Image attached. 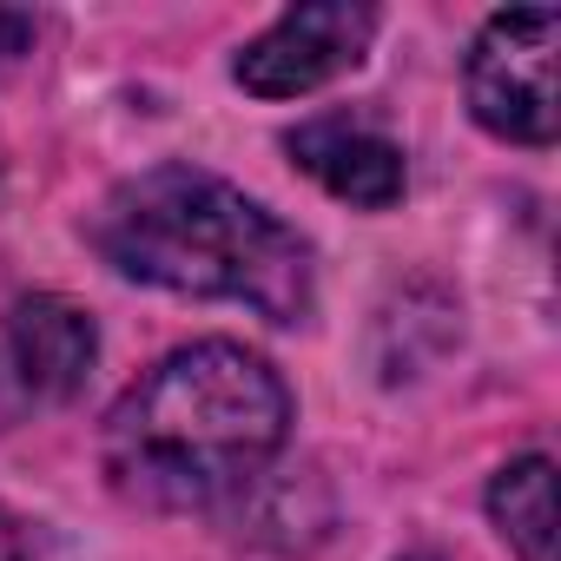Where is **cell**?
<instances>
[{
    "instance_id": "obj_1",
    "label": "cell",
    "mask_w": 561,
    "mask_h": 561,
    "mask_svg": "<svg viewBox=\"0 0 561 561\" xmlns=\"http://www.w3.org/2000/svg\"><path fill=\"white\" fill-rule=\"evenodd\" d=\"M291 430V390L244 344H185L106 416V476L152 508H205L244 489Z\"/></svg>"
},
{
    "instance_id": "obj_2",
    "label": "cell",
    "mask_w": 561,
    "mask_h": 561,
    "mask_svg": "<svg viewBox=\"0 0 561 561\" xmlns=\"http://www.w3.org/2000/svg\"><path fill=\"white\" fill-rule=\"evenodd\" d=\"M93 244L113 271L185 298H231L271 324L311 311V251L238 185L198 165H152L93 211Z\"/></svg>"
},
{
    "instance_id": "obj_3",
    "label": "cell",
    "mask_w": 561,
    "mask_h": 561,
    "mask_svg": "<svg viewBox=\"0 0 561 561\" xmlns=\"http://www.w3.org/2000/svg\"><path fill=\"white\" fill-rule=\"evenodd\" d=\"M554 41H561V14L554 8H515L495 14L476 47H469V106L489 133L515 139V146H548L561 126L554 106Z\"/></svg>"
},
{
    "instance_id": "obj_4",
    "label": "cell",
    "mask_w": 561,
    "mask_h": 561,
    "mask_svg": "<svg viewBox=\"0 0 561 561\" xmlns=\"http://www.w3.org/2000/svg\"><path fill=\"white\" fill-rule=\"evenodd\" d=\"M100 357V331L73 298L34 291L0 311V430L60 410Z\"/></svg>"
},
{
    "instance_id": "obj_5",
    "label": "cell",
    "mask_w": 561,
    "mask_h": 561,
    "mask_svg": "<svg viewBox=\"0 0 561 561\" xmlns=\"http://www.w3.org/2000/svg\"><path fill=\"white\" fill-rule=\"evenodd\" d=\"M377 34V8L364 0H311V8L277 14L244 54H238V87L257 100H298L364 60Z\"/></svg>"
},
{
    "instance_id": "obj_6",
    "label": "cell",
    "mask_w": 561,
    "mask_h": 561,
    "mask_svg": "<svg viewBox=\"0 0 561 561\" xmlns=\"http://www.w3.org/2000/svg\"><path fill=\"white\" fill-rule=\"evenodd\" d=\"M285 146H291V159H298L324 192H337V198H351V205H364V211H383V205L403 198V152H397L377 126H364V119H351V113L305 119Z\"/></svg>"
},
{
    "instance_id": "obj_7",
    "label": "cell",
    "mask_w": 561,
    "mask_h": 561,
    "mask_svg": "<svg viewBox=\"0 0 561 561\" xmlns=\"http://www.w3.org/2000/svg\"><path fill=\"white\" fill-rule=\"evenodd\" d=\"M489 515L508 535V548L522 561H554L561 528H554V462L548 456H522L489 482Z\"/></svg>"
},
{
    "instance_id": "obj_8",
    "label": "cell",
    "mask_w": 561,
    "mask_h": 561,
    "mask_svg": "<svg viewBox=\"0 0 561 561\" xmlns=\"http://www.w3.org/2000/svg\"><path fill=\"white\" fill-rule=\"evenodd\" d=\"M34 554H41L34 522H21L14 508H0V561H34Z\"/></svg>"
},
{
    "instance_id": "obj_9",
    "label": "cell",
    "mask_w": 561,
    "mask_h": 561,
    "mask_svg": "<svg viewBox=\"0 0 561 561\" xmlns=\"http://www.w3.org/2000/svg\"><path fill=\"white\" fill-rule=\"evenodd\" d=\"M27 41H34V14H8V8H0V67L21 60Z\"/></svg>"
},
{
    "instance_id": "obj_10",
    "label": "cell",
    "mask_w": 561,
    "mask_h": 561,
    "mask_svg": "<svg viewBox=\"0 0 561 561\" xmlns=\"http://www.w3.org/2000/svg\"><path fill=\"white\" fill-rule=\"evenodd\" d=\"M410 561H430V554H410Z\"/></svg>"
}]
</instances>
